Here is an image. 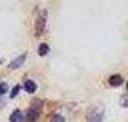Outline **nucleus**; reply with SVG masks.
I'll list each match as a JSON object with an SVG mask.
<instances>
[{"mask_svg":"<svg viewBox=\"0 0 128 122\" xmlns=\"http://www.w3.org/2000/svg\"><path fill=\"white\" fill-rule=\"evenodd\" d=\"M40 109H42V101L38 99L30 105L29 111H28V116H26V122H35L36 118L40 114Z\"/></svg>","mask_w":128,"mask_h":122,"instance_id":"1","label":"nucleus"},{"mask_svg":"<svg viewBox=\"0 0 128 122\" xmlns=\"http://www.w3.org/2000/svg\"><path fill=\"white\" fill-rule=\"evenodd\" d=\"M45 23H46V12L43 10V12L40 13V16L38 17V20H36V35L39 36L42 35V32H43V29H45Z\"/></svg>","mask_w":128,"mask_h":122,"instance_id":"2","label":"nucleus"},{"mask_svg":"<svg viewBox=\"0 0 128 122\" xmlns=\"http://www.w3.org/2000/svg\"><path fill=\"white\" fill-rule=\"evenodd\" d=\"M24 59H26V53H23V55H20L19 58L14 59L12 63H10V68H12V69H16V68H19V66H22L23 62H24Z\"/></svg>","mask_w":128,"mask_h":122,"instance_id":"3","label":"nucleus"},{"mask_svg":"<svg viewBox=\"0 0 128 122\" xmlns=\"http://www.w3.org/2000/svg\"><path fill=\"white\" fill-rule=\"evenodd\" d=\"M110 83H111V86H120L122 83V78L120 75H112L110 78Z\"/></svg>","mask_w":128,"mask_h":122,"instance_id":"4","label":"nucleus"},{"mask_svg":"<svg viewBox=\"0 0 128 122\" xmlns=\"http://www.w3.org/2000/svg\"><path fill=\"white\" fill-rule=\"evenodd\" d=\"M24 89H26L29 93H33L36 91V83L32 82V81H26L24 82Z\"/></svg>","mask_w":128,"mask_h":122,"instance_id":"5","label":"nucleus"},{"mask_svg":"<svg viewBox=\"0 0 128 122\" xmlns=\"http://www.w3.org/2000/svg\"><path fill=\"white\" fill-rule=\"evenodd\" d=\"M20 119H22V112L20 111H14L10 115V122H19Z\"/></svg>","mask_w":128,"mask_h":122,"instance_id":"6","label":"nucleus"},{"mask_svg":"<svg viewBox=\"0 0 128 122\" xmlns=\"http://www.w3.org/2000/svg\"><path fill=\"white\" fill-rule=\"evenodd\" d=\"M48 52H49L48 45H46V43H42L40 47H39V55H40V56H45V55H48Z\"/></svg>","mask_w":128,"mask_h":122,"instance_id":"7","label":"nucleus"},{"mask_svg":"<svg viewBox=\"0 0 128 122\" xmlns=\"http://www.w3.org/2000/svg\"><path fill=\"white\" fill-rule=\"evenodd\" d=\"M50 122H64V116L62 115H55Z\"/></svg>","mask_w":128,"mask_h":122,"instance_id":"8","label":"nucleus"},{"mask_svg":"<svg viewBox=\"0 0 128 122\" xmlns=\"http://www.w3.org/2000/svg\"><path fill=\"white\" fill-rule=\"evenodd\" d=\"M19 89H20V86H14L13 88V91L10 92V96H12V98H14V96L19 93Z\"/></svg>","mask_w":128,"mask_h":122,"instance_id":"9","label":"nucleus"},{"mask_svg":"<svg viewBox=\"0 0 128 122\" xmlns=\"http://www.w3.org/2000/svg\"><path fill=\"white\" fill-rule=\"evenodd\" d=\"M0 93H2V92H0Z\"/></svg>","mask_w":128,"mask_h":122,"instance_id":"10","label":"nucleus"}]
</instances>
